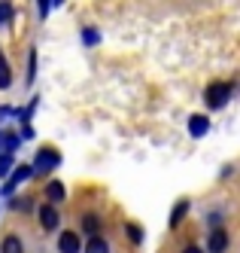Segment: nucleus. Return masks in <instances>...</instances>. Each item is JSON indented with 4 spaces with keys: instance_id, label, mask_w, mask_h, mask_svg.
Listing matches in <instances>:
<instances>
[{
    "instance_id": "nucleus-1",
    "label": "nucleus",
    "mask_w": 240,
    "mask_h": 253,
    "mask_svg": "<svg viewBox=\"0 0 240 253\" xmlns=\"http://www.w3.org/2000/svg\"><path fill=\"white\" fill-rule=\"evenodd\" d=\"M231 95H234V85L231 83H210L207 92H204V101H207L210 110H222V107L231 101Z\"/></svg>"
},
{
    "instance_id": "nucleus-2",
    "label": "nucleus",
    "mask_w": 240,
    "mask_h": 253,
    "mask_svg": "<svg viewBox=\"0 0 240 253\" xmlns=\"http://www.w3.org/2000/svg\"><path fill=\"white\" fill-rule=\"evenodd\" d=\"M61 165V153L55 150V147H40L36 150V156H34V174H49V171H55Z\"/></svg>"
},
{
    "instance_id": "nucleus-3",
    "label": "nucleus",
    "mask_w": 240,
    "mask_h": 253,
    "mask_svg": "<svg viewBox=\"0 0 240 253\" xmlns=\"http://www.w3.org/2000/svg\"><path fill=\"white\" fill-rule=\"evenodd\" d=\"M36 220H40V226L46 232H55V229L61 226V213H58V208H55V205H43L40 211H36Z\"/></svg>"
},
{
    "instance_id": "nucleus-4",
    "label": "nucleus",
    "mask_w": 240,
    "mask_h": 253,
    "mask_svg": "<svg viewBox=\"0 0 240 253\" xmlns=\"http://www.w3.org/2000/svg\"><path fill=\"white\" fill-rule=\"evenodd\" d=\"M28 177H34V168H31V165H18V168H12L9 180L3 183V195H12V192L18 189V183H25Z\"/></svg>"
},
{
    "instance_id": "nucleus-5",
    "label": "nucleus",
    "mask_w": 240,
    "mask_h": 253,
    "mask_svg": "<svg viewBox=\"0 0 240 253\" xmlns=\"http://www.w3.org/2000/svg\"><path fill=\"white\" fill-rule=\"evenodd\" d=\"M82 250V241H79V235L76 232H61L58 235V253H79Z\"/></svg>"
},
{
    "instance_id": "nucleus-6",
    "label": "nucleus",
    "mask_w": 240,
    "mask_h": 253,
    "mask_svg": "<svg viewBox=\"0 0 240 253\" xmlns=\"http://www.w3.org/2000/svg\"><path fill=\"white\" fill-rule=\"evenodd\" d=\"M228 244H231V241H228V232H225V229H213V232H210V238H207V250H210V253H225Z\"/></svg>"
},
{
    "instance_id": "nucleus-7",
    "label": "nucleus",
    "mask_w": 240,
    "mask_h": 253,
    "mask_svg": "<svg viewBox=\"0 0 240 253\" xmlns=\"http://www.w3.org/2000/svg\"><path fill=\"white\" fill-rule=\"evenodd\" d=\"M207 131H210V116L192 113V116H189V134H192V137H204Z\"/></svg>"
},
{
    "instance_id": "nucleus-8",
    "label": "nucleus",
    "mask_w": 240,
    "mask_h": 253,
    "mask_svg": "<svg viewBox=\"0 0 240 253\" xmlns=\"http://www.w3.org/2000/svg\"><path fill=\"white\" fill-rule=\"evenodd\" d=\"M46 198H49V205H61L67 198V189H64L61 180H49L46 183Z\"/></svg>"
},
{
    "instance_id": "nucleus-9",
    "label": "nucleus",
    "mask_w": 240,
    "mask_h": 253,
    "mask_svg": "<svg viewBox=\"0 0 240 253\" xmlns=\"http://www.w3.org/2000/svg\"><path fill=\"white\" fill-rule=\"evenodd\" d=\"M189 208H192V202H189V198H179V202L173 205V211H171V229H176V226H179L182 220H186Z\"/></svg>"
},
{
    "instance_id": "nucleus-10",
    "label": "nucleus",
    "mask_w": 240,
    "mask_h": 253,
    "mask_svg": "<svg viewBox=\"0 0 240 253\" xmlns=\"http://www.w3.org/2000/svg\"><path fill=\"white\" fill-rule=\"evenodd\" d=\"M0 253H25V244L18 235H6L3 244H0Z\"/></svg>"
},
{
    "instance_id": "nucleus-11",
    "label": "nucleus",
    "mask_w": 240,
    "mask_h": 253,
    "mask_svg": "<svg viewBox=\"0 0 240 253\" xmlns=\"http://www.w3.org/2000/svg\"><path fill=\"white\" fill-rule=\"evenodd\" d=\"M85 253H109V244L106 238H101V235H91L88 244H85Z\"/></svg>"
},
{
    "instance_id": "nucleus-12",
    "label": "nucleus",
    "mask_w": 240,
    "mask_h": 253,
    "mask_svg": "<svg viewBox=\"0 0 240 253\" xmlns=\"http://www.w3.org/2000/svg\"><path fill=\"white\" fill-rule=\"evenodd\" d=\"M82 229L88 232V238H91V235H101V216L98 213H85L82 216Z\"/></svg>"
},
{
    "instance_id": "nucleus-13",
    "label": "nucleus",
    "mask_w": 240,
    "mask_h": 253,
    "mask_svg": "<svg viewBox=\"0 0 240 253\" xmlns=\"http://www.w3.org/2000/svg\"><path fill=\"white\" fill-rule=\"evenodd\" d=\"M12 85V70H9V61L0 55V88H9Z\"/></svg>"
},
{
    "instance_id": "nucleus-14",
    "label": "nucleus",
    "mask_w": 240,
    "mask_h": 253,
    "mask_svg": "<svg viewBox=\"0 0 240 253\" xmlns=\"http://www.w3.org/2000/svg\"><path fill=\"white\" fill-rule=\"evenodd\" d=\"M0 143L6 147V153H12V150L18 147V143H22V137H18L15 131H3V134H0Z\"/></svg>"
},
{
    "instance_id": "nucleus-15",
    "label": "nucleus",
    "mask_w": 240,
    "mask_h": 253,
    "mask_svg": "<svg viewBox=\"0 0 240 253\" xmlns=\"http://www.w3.org/2000/svg\"><path fill=\"white\" fill-rule=\"evenodd\" d=\"M82 43L85 46H98L101 43V31L98 28H82Z\"/></svg>"
},
{
    "instance_id": "nucleus-16",
    "label": "nucleus",
    "mask_w": 240,
    "mask_h": 253,
    "mask_svg": "<svg viewBox=\"0 0 240 253\" xmlns=\"http://www.w3.org/2000/svg\"><path fill=\"white\" fill-rule=\"evenodd\" d=\"M125 232H128V241H131V244H143V229L137 223H128Z\"/></svg>"
},
{
    "instance_id": "nucleus-17",
    "label": "nucleus",
    "mask_w": 240,
    "mask_h": 253,
    "mask_svg": "<svg viewBox=\"0 0 240 253\" xmlns=\"http://www.w3.org/2000/svg\"><path fill=\"white\" fill-rule=\"evenodd\" d=\"M12 153H0V177H9L12 174Z\"/></svg>"
},
{
    "instance_id": "nucleus-18",
    "label": "nucleus",
    "mask_w": 240,
    "mask_h": 253,
    "mask_svg": "<svg viewBox=\"0 0 240 253\" xmlns=\"http://www.w3.org/2000/svg\"><path fill=\"white\" fill-rule=\"evenodd\" d=\"M12 3H9V0H0V25H6L9 19H12Z\"/></svg>"
},
{
    "instance_id": "nucleus-19",
    "label": "nucleus",
    "mask_w": 240,
    "mask_h": 253,
    "mask_svg": "<svg viewBox=\"0 0 240 253\" xmlns=\"http://www.w3.org/2000/svg\"><path fill=\"white\" fill-rule=\"evenodd\" d=\"M36 77V52H31V58H28V83H34Z\"/></svg>"
},
{
    "instance_id": "nucleus-20",
    "label": "nucleus",
    "mask_w": 240,
    "mask_h": 253,
    "mask_svg": "<svg viewBox=\"0 0 240 253\" xmlns=\"http://www.w3.org/2000/svg\"><path fill=\"white\" fill-rule=\"evenodd\" d=\"M49 6H52V0H36V9H40V19H49Z\"/></svg>"
},
{
    "instance_id": "nucleus-21",
    "label": "nucleus",
    "mask_w": 240,
    "mask_h": 253,
    "mask_svg": "<svg viewBox=\"0 0 240 253\" xmlns=\"http://www.w3.org/2000/svg\"><path fill=\"white\" fill-rule=\"evenodd\" d=\"M9 208H15V211H28V208H31V202H28V198H12Z\"/></svg>"
},
{
    "instance_id": "nucleus-22",
    "label": "nucleus",
    "mask_w": 240,
    "mask_h": 253,
    "mask_svg": "<svg viewBox=\"0 0 240 253\" xmlns=\"http://www.w3.org/2000/svg\"><path fill=\"white\" fill-rule=\"evenodd\" d=\"M182 253H204V250H201L198 244H189V247H182Z\"/></svg>"
}]
</instances>
